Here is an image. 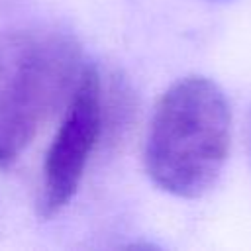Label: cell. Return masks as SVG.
I'll return each mask as SVG.
<instances>
[{
    "instance_id": "3",
    "label": "cell",
    "mask_w": 251,
    "mask_h": 251,
    "mask_svg": "<svg viewBox=\"0 0 251 251\" xmlns=\"http://www.w3.org/2000/svg\"><path fill=\"white\" fill-rule=\"evenodd\" d=\"M104 135L102 80L94 65L86 63L69 100L61 126L45 151L37 214L43 220L57 216L76 194L86 163Z\"/></svg>"
},
{
    "instance_id": "4",
    "label": "cell",
    "mask_w": 251,
    "mask_h": 251,
    "mask_svg": "<svg viewBox=\"0 0 251 251\" xmlns=\"http://www.w3.org/2000/svg\"><path fill=\"white\" fill-rule=\"evenodd\" d=\"M135 92L122 75L112 76L108 92H104L102 86V126L104 135H108L112 143L116 139L120 141L129 129L135 118Z\"/></svg>"
},
{
    "instance_id": "1",
    "label": "cell",
    "mask_w": 251,
    "mask_h": 251,
    "mask_svg": "<svg viewBox=\"0 0 251 251\" xmlns=\"http://www.w3.org/2000/svg\"><path fill=\"white\" fill-rule=\"evenodd\" d=\"M229 141L231 112L224 90L206 76H182L155 106L145 139V171L161 190L198 198L220 176Z\"/></svg>"
},
{
    "instance_id": "2",
    "label": "cell",
    "mask_w": 251,
    "mask_h": 251,
    "mask_svg": "<svg viewBox=\"0 0 251 251\" xmlns=\"http://www.w3.org/2000/svg\"><path fill=\"white\" fill-rule=\"evenodd\" d=\"M86 63L69 33L20 27L0 33V167L14 165L39 129L67 108Z\"/></svg>"
}]
</instances>
